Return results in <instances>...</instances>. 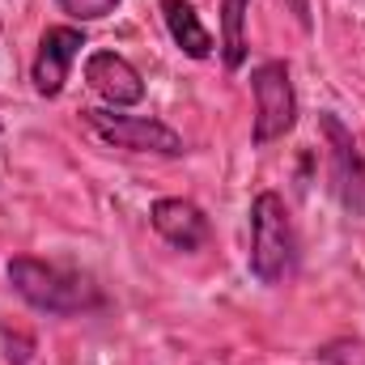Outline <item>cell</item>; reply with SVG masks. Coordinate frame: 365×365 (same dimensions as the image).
<instances>
[{
    "label": "cell",
    "mask_w": 365,
    "mask_h": 365,
    "mask_svg": "<svg viewBox=\"0 0 365 365\" xmlns=\"http://www.w3.org/2000/svg\"><path fill=\"white\" fill-rule=\"evenodd\" d=\"M4 276L13 284V293L26 306H34L38 314L73 319V314H90V310L102 306V289L93 284V276L60 268V264H47V259H34V255L9 259Z\"/></svg>",
    "instance_id": "1"
},
{
    "label": "cell",
    "mask_w": 365,
    "mask_h": 365,
    "mask_svg": "<svg viewBox=\"0 0 365 365\" xmlns=\"http://www.w3.org/2000/svg\"><path fill=\"white\" fill-rule=\"evenodd\" d=\"M251 276L264 284H284L297 272V230L289 204L276 191H259L251 200Z\"/></svg>",
    "instance_id": "2"
},
{
    "label": "cell",
    "mask_w": 365,
    "mask_h": 365,
    "mask_svg": "<svg viewBox=\"0 0 365 365\" xmlns=\"http://www.w3.org/2000/svg\"><path fill=\"white\" fill-rule=\"evenodd\" d=\"M81 119L102 145H115L128 153H153V158H182L187 153L179 132L153 115H119V110L90 106V110H81Z\"/></svg>",
    "instance_id": "3"
},
{
    "label": "cell",
    "mask_w": 365,
    "mask_h": 365,
    "mask_svg": "<svg viewBox=\"0 0 365 365\" xmlns=\"http://www.w3.org/2000/svg\"><path fill=\"white\" fill-rule=\"evenodd\" d=\"M251 93H255V128L251 140L255 145H272L284 140L297 123V90L289 77L284 60H264L259 68H251Z\"/></svg>",
    "instance_id": "4"
},
{
    "label": "cell",
    "mask_w": 365,
    "mask_h": 365,
    "mask_svg": "<svg viewBox=\"0 0 365 365\" xmlns=\"http://www.w3.org/2000/svg\"><path fill=\"white\" fill-rule=\"evenodd\" d=\"M319 132L327 140V182H331V195L344 204V212L361 217L365 212V158L357 153L353 132L340 123L336 110L319 115Z\"/></svg>",
    "instance_id": "5"
},
{
    "label": "cell",
    "mask_w": 365,
    "mask_h": 365,
    "mask_svg": "<svg viewBox=\"0 0 365 365\" xmlns=\"http://www.w3.org/2000/svg\"><path fill=\"white\" fill-rule=\"evenodd\" d=\"M81 47H86V30L81 26H47L43 30L34 64H30V81H34L38 98H60L64 93L73 60L81 56Z\"/></svg>",
    "instance_id": "6"
},
{
    "label": "cell",
    "mask_w": 365,
    "mask_h": 365,
    "mask_svg": "<svg viewBox=\"0 0 365 365\" xmlns=\"http://www.w3.org/2000/svg\"><path fill=\"white\" fill-rule=\"evenodd\" d=\"M86 86H90L106 106H115V110L145 102V77H140L136 64L123 60L119 51H93L90 60H86Z\"/></svg>",
    "instance_id": "7"
},
{
    "label": "cell",
    "mask_w": 365,
    "mask_h": 365,
    "mask_svg": "<svg viewBox=\"0 0 365 365\" xmlns=\"http://www.w3.org/2000/svg\"><path fill=\"white\" fill-rule=\"evenodd\" d=\"M149 221H153V230H158L175 251H187V255L200 251V247H208V238H212V225H208L204 208L191 204V200H182V195L153 200Z\"/></svg>",
    "instance_id": "8"
},
{
    "label": "cell",
    "mask_w": 365,
    "mask_h": 365,
    "mask_svg": "<svg viewBox=\"0 0 365 365\" xmlns=\"http://www.w3.org/2000/svg\"><path fill=\"white\" fill-rule=\"evenodd\" d=\"M162 21H166L175 47L187 60H208L212 56V34L204 30V21L191 9V0H162Z\"/></svg>",
    "instance_id": "9"
},
{
    "label": "cell",
    "mask_w": 365,
    "mask_h": 365,
    "mask_svg": "<svg viewBox=\"0 0 365 365\" xmlns=\"http://www.w3.org/2000/svg\"><path fill=\"white\" fill-rule=\"evenodd\" d=\"M247 13L251 0H221V60L230 73L247 64Z\"/></svg>",
    "instance_id": "10"
},
{
    "label": "cell",
    "mask_w": 365,
    "mask_h": 365,
    "mask_svg": "<svg viewBox=\"0 0 365 365\" xmlns=\"http://www.w3.org/2000/svg\"><path fill=\"white\" fill-rule=\"evenodd\" d=\"M56 4H60L73 21H81V26H86V21H102L106 13H115L123 0H56Z\"/></svg>",
    "instance_id": "11"
},
{
    "label": "cell",
    "mask_w": 365,
    "mask_h": 365,
    "mask_svg": "<svg viewBox=\"0 0 365 365\" xmlns=\"http://www.w3.org/2000/svg\"><path fill=\"white\" fill-rule=\"evenodd\" d=\"M0 336H4V344H9V353H4L9 361H13V365L30 361V353H34V340H30V336H17L13 327H0Z\"/></svg>",
    "instance_id": "12"
},
{
    "label": "cell",
    "mask_w": 365,
    "mask_h": 365,
    "mask_svg": "<svg viewBox=\"0 0 365 365\" xmlns=\"http://www.w3.org/2000/svg\"><path fill=\"white\" fill-rule=\"evenodd\" d=\"M289 9H293L297 26H302V30H310V0H289Z\"/></svg>",
    "instance_id": "13"
}]
</instances>
